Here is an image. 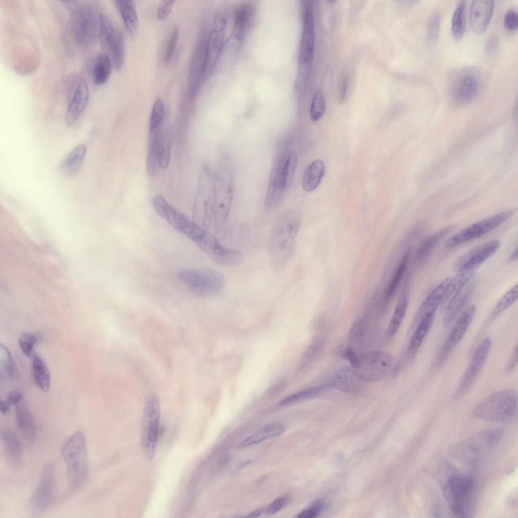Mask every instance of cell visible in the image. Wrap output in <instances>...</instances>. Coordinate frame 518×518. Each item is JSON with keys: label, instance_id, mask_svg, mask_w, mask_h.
<instances>
[{"label": "cell", "instance_id": "6da1fadb", "mask_svg": "<svg viewBox=\"0 0 518 518\" xmlns=\"http://www.w3.org/2000/svg\"><path fill=\"white\" fill-rule=\"evenodd\" d=\"M300 221L299 212L291 209L282 213L272 227L268 257L271 268L276 273L284 271L290 260Z\"/></svg>", "mask_w": 518, "mask_h": 518}, {"label": "cell", "instance_id": "bcb514c9", "mask_svg": "<svg viewBox=\"0 0 518 518\" xmlns=\"http://www.w3.org/2000/svg\"><path fill=\"white\" fill-rule=\"evenodd\" d=\"M297 163V154L295 151L291 150L285 157L282 168V182L285 191L293 177Z\"/></svg>", "mask_w": 518, "mask_h": 518}, {"label": "cell", "instance_id": "ee69618b", "mask_svg": "<svg viewBox=\"0 0 518 518\" xmlns=\"http://www.w3.org/2000/svg\"><path fill=\"white\" fill-rule=\"evenodd\" d=\"M328 386V385L317 386L297 392L282 399L279 402L278 405H289L317 396L324 393Z\"/></svg>", "mask_w": 518, "mask_h": 518}, {"label": "cell", "instance_id": "d6986e66", "mask_svg": "<svg viewBox=\"0 0 518 518\" xmlns=\"http://www.w3.org/2000/svg\"><path fill=\"white\" fill-rule=\"evenodd\" d=\"M491 345V339L485 337L477 347L460 381L456 391L457 396L466 393L472 386L486 362Z\"/></svg>", "mask_w": 518, "mask_h": 518}, {"label": "cell", "instance_id": "94428289", "mask_svg": "<svg viewBox=\"0 0 518 518\" xmlns=\"http://www.w3.org/2000/svg\"><path fill=\"white\" fill-rule=\"evenodd\" d=\"M23 399V395L19 391L11 392L8 395L6 402L11 405H18Z\"/></svg>", "mask_w": 518, "mask_h": 518}, {"label": "cell", "instance_id": "ffe728a7", "mask_svg": "<svg viewBox=\"0 0 518 518\" xmlns=\"http://www.w3.org/2000/svg\"><path fill=\"white\" fill-rule=\"evenodd\" d=\"M89 98V91L86 81L79 78L71 94L65 114V122L68 125L73 124L86 107Z\"/></svg>", "mask_w": 518, "mask_h": 518}, {"label": "cell", "instance_id": "9a60e30c", "mask_svg": "<svg viewBox=\"0 0 518 518\" xmlns=\"http://www.w3.org/2000/svg\"><path fill=\"white\" fill-rule=\"evenodd\" d=\"M195 243L214 262L221 266L236 267L243 260V254L240 251L224 246L205 229Z\"/></svg>", "mask_w": 518, "mask_h": 518}, {"label": "cell", "instance_id": "277c9868", "mask_svg": "<svg viewBox=\"0 0 518 518\" xmlns=\"http://www.w3.org/2000/svg\"><path fill=\"white\" fill-rule=\"evenodd\" d=\"M61 454L66 464L69 489H79L84 484L88 471L87 447L83 434L77 431L72 434L63 444Z\"/></svg>", "mask_w": 518, "mask_h": 518}, {"label": "cell", "instance_id": "d6a6232c", "mask_svg": "<svg viewBox=\"0 0 518 518\" xmlns=\"http://www.w3.org/2000/svg\"><path fill=\"white\" fill-rule=\"evenodd\" d=\"M435 317V315L422 319L414 328L407 350L408 358L413 357L419 349L431 327Z\"/></svg>", "mask_w": 518, "mask_h": 518}, {"label": "cell", "instance_id": "e0dca14e", "mask_svg": "<svg viewBox=\"0 0 518 518\" xmlns=\"http://www.w3.org/2000/svg\"><path fill=\"white\" fill-rule=\"evenodd\" d=\"M476 310V306L471 305L458 317L439 352L436 362L437 366L444 363L463 338L474 317Z\"/></svg>", "mask_w": 518, "mask_h": 518}, {"label": "cell", "instance_id": "be15d7a7", "mask_svg": "<svg viewBox=\"0 0 518 518\" xmlns=\"http://www.w3.org/2000/svg\"><path fill=\"white\" fill-rule=\"evenodd\" d=\"M0 409L1 413L3 415H7L10 411V405L6 401H2Z\"/></svg>", "mask_w": 518, "mask_h": 518}, {"label": "cell", "instance_id": "4316f807", "mask_svg": "<svg viewBox=\"0 0 518 518\" xmlns=\"http://www.w3.org/2000/svg\"><path fill=\"white\" fill-rule=\"evenodd\" d=\"M410 275L406 277L395 309L387 329L390 337H393L399 329L405 317L409 302Z\"/></svg>", "mask_w": 518, "mask_h": 518}, {"label": "cell", "instance_id": "4fadbf2b", "mask_svg": "<svg viewBox=\"0 0 518 518\" xmlns=\"http://www.w3.org/2000/svg\"><path fill=\"white\" fill-rule=\"evenodd\" d=\"M98 36L104 54L110 58L113 67L119 69L124 60L123 36L110 19L102 13L99 15Z\"/></svg>", "mask_w": 518, "mask_h": 518}, {"label": "cell", "instance_id": "91938a15", "mask_svg": "<svg viewBox=\"0 0 518 518\" xmlns=\"http://www.w3.org/2000/svg\"><path fill=\"white\" fill-rule=\"evenodd\" d=\"M344 355L354 369L356 368L359 365L360 358V356L358 353L351 349L347 348L344 352Z\"/></svg>", "mask_w": 518, "mask_h": 518}, {"label": "cell", "instance_id": "30bf717a", "mask_svg": "<svg viewBox=\"0 0 518 518\" xmlns=\"http://www.w3.org/2000/svg\"><path fill=\"white\" fill-rule=\"evenodd\" d=\"M315 48V31L312 5L306 4L300 43L297 82L300 87L308 81L311 70Z\"/></svg>", "mask_w": 518, "mask_h": 518}, {"label": "cell", "instance_id": "6f0895ef", "mask_svg": "<svg viewBox=\"0 0 518 518\" xmlns=\"http://www.w3.org/2000/svg\"><path fill=\"white\" fill-rule=\"evenodd\" d=\"M174 1H163L158 6L157 17L160 20H164L170 14L174 5Z\"/></svg>", "mask_w": 518, "mask_h": 518}, {"label": "cell", "instance_id": "9f6ffc18", "mask_svg": "<svg viewBox=\"0 0 518 518\" xmlns=\"http://www.w3.org/2000/svg\"><path fill=\"white\" fill-rule=\"evenodd\" d=\"M323 502L320 500L315 501L310 507L303 510L297 515L298 518H313L316 516L322 509Z\"/></svg>", "mask_w": 518, "mask_h": 518}, {"label": "cell", "instance_id": "ba28073f", "mask_svg": "<svg viewBox=\"0 0 518 518\" xmlns=\"http://www.w3.org/2000/svg\"><path fill=\"white\" fill-rule=\"evenodd\" d=\"M517 393L507 388L495 392L479 403L473 410L474 414L481 419L493 422L509 420L517 407Z\"/></svg>", "mask_w": 518, "mask_h": 518}, {"label": "cell", "instance_id": "7bdbcfd3", "mask_svg": "<svg viewBox=\"0 0 518 518\" xmlns=\"http://www.w3.org/2000/svg\"><path fill=\"white\" fill-rule=\"evenodd\" d=\"M466 3L460 1L457 5L451 21V30L454 39L460 40L463 37L465 29Z\"/></svg>", "mask_w": 518, "mask_h": 518}, {"label": "cell", "instance_id": "cb8c5ba5", "mask_svg": "<svg viewBox=\"0 0 518 518\" xmlns=\"http://www.w3.org/2000/svg\"><path fill=\"white\" fill-rule=\"evenodd\" d=\"M365 382L354 370L344 368L334 375L330 386L346 393L358 395L364 391Z\"/></svg>", "mask_w": 518, "mask_h": 518}, {"label": "cell", "instance_id": "7dc6e473", "mask_svg": "<svg viewBox=\"0 0 518 518\" xmlns=\"http://www.w3.org/2000/svg\"><path fill=\"white\" fill-rule=\"evenodd\" d=\"M171 140L168 132L162 134L158 147V161L159 167L163 169L167 168L169 162Z\"/></svg>", "mask_w": 518, "mask_h": 518}, {"label": "cell", "instance_id": "d4e9b609", "mask_svg": "<svg viewBox=\"0 0 518 518\" xmlns=\"http://www.w3.org/2000/svg\"><path fill=\"white\" fill-rule=\"evenodd\" d=\"M494 1L476 0L472 2L470 9V23L474 32L480 34L484 32L491 19Z\"/></svg>", "mask_w": 518, "mask_h": 518}, {"label": "cell", "instance_id": "74e56055", "mask_svg": "<svg viewBox=\"0 0 518 518\" xmlns=\"http://www.w3.org/2000/svg\"><path fill=\"white\" fill-rule=\"evenodd\" d=\"M112 62L106 54H99L95 59L92 67V75L96 85H102L109 79L112 71Z\"/></svg>", "mask_w": 518, "mask_h": 518}, {"label": "cell", "instance_id": "4dcf8cb0", "mask_svg": "<svg viewBox=\"0 0 518 518\" xmlns=\"http://www.w3.org/2000/svg\"><path fill=\"white\" fill-rule=\"evenodd\" d=\"M86 151V146L83 144H79L74 147L60 164V174L64 177L74 175L81 165Z\"/></svg>", "mask_w": 518, "mask_h": 518}, {"label": "cell", "instance_id": "7c38bea8", "mask_svg": "<svg viewBox=\"0 0 518 518\" xmlns=\"http://www.w3.org/2000/svg\"><path fill=\"white\" fill-rule=\"evenodd\" d=\"M397 367L392 356L383 352L375 351L360 356L359 365L354 370L365 381H375L393 374Z\"/></svg>", "mask_w": 518, "mask_h": 518}, {"label": "cell", "instance_id": "5bb4252c", "mask_svg": "<svg viewBox=\"0 0 518 518\" xmlns=\"http://www.w3.org/2000/svg\"><path fill=\"white\" fill-rule=\"evenodd\" d=\"M516 212L511 209L484 219L463 229L446 242V248H452L484 235L510 218Z\"/></svg>", "mask_w": 518, "mask_h": 518}, {"label": "cell", "instance_id": "f35d334b", "mask_svg": "<svg viewBox=\"0 0 518 518\" xmlns=\"http://www.w3.org/2000/svg\"><path fill=\"white\" fill-rule=\"evenodd\" d=\"M162 135L161 130L149 133V143L147 156V171L153 177L159 167L158 161V147Z\"/></svg>", "mask_w": 518, "mask_h": 518}, {"label": "cell", "instance_id": "5b68a950", "mask_svg": "<svg viewBox=\"0 0 518 518\" xmlns=\"http://www.w3.org/2000/svg\"><path fill=\"white\" fill-rule=\"evenodd\" d=\"M70 12L72 35L76 42L82 46L92 44L98 34L99 17L90 5L78 1H62Z\"/></svg>", "mask_w": 518, "mask_h": 518}, {"label": "cell", "instance_id": "11a10c76", "mask_svg": "<svg viewBox=\"0 0 518 518\" xmlns=\"http://www.w3.org/2000/svg\"><path fill=\"white\" fill-rule=\"evenodd\" d=\"M503 25L505 28L510 31L517 29L518 26V15L515 10H509L505 13L503 19Z\"/></svg>", "mask_w": 518, "mask_h": 518}, {"label": "cell", "instance_id": "f907efd6", "mask_svg": "<svg viewBox=\"0 0 518 518\" xmlns=\"http://www.w3.org/2000/svg\"><path fill=\"white\" fill-rule=\"evenodd\" d=\"M440 15L438 11L433 12L430 15L427 24L426 39L428 42H436L439 38L440 30Z\"/></svg>", "mask_w": 518, "mask_h": 518}, {"label": "cell", "instance_id": "9c48e42d", "mask_svg": "<svg viewBox=\"0 0 518 518\" xmlns=\"http://www.w3.org/2000/svg\"><path fill=\"white\" fill-rule=\"evenodd\" d=\"M160 417V404L154 392L147 396L143 415L141 442L143 454L147 460L155 456Z\"/></svg>", "mask_w": 518, "mask_h": 518}, {"label": "cell", "instance_id": "003e7915", "mask_svg": "<svg viewBox=\"0 0 518 518\" xmlns=\"http://www.w3.org/2000/svg\"><path fill=\"white\" fill-rule=\"evenodd\" d=\"M517 251V247H516L509 255L508 258L509 262H513L517 260L518 255Z\"/></svg>", "mask_w": 518, "mask_h": 518}, {"label": "cell", "instance_id": "8fae6325", "mask_svg": "<svg viewBox=\"0 0 518 518\" xmlns=\"http://www.w3.org/2000/svg\"><path fill=\"white\" fill-rule=\"evenodd\" d=\"M483 83L481 72L473 68L455 72L449 83V95L453 102L465 105L472 102L480 93Z\"/></svg>", "mask_w": 518, "mask_h": 518}, {"label": "cell", "instance_id": "c3c4849f", "mask_svg": "<svg viewBox=\"0 0 518 518\" xmlns=\"http://www.w3.org/2000/svg\"><path fill=\"white\" fill-rule=\"evenodd\" d=\"M165 114V107L160 99L155 100L150 118L149 132L161 130Z\"/></svg>", "mask_w": 518, "mask_h": 518}, {"label": "cell", "instance_id": "7402d4cb", "mask_svg": "<svg viewBox=\"0 0 518 518\" xmlns=\"http://www.w3.org/2000/svg\"><path fill=\"white\" fill-rule=\"evenodd\" d=\"M451 278L448 277L445 279L425 299L413 319L411 326V330L422 319L435 315L437 309L441 305Z\"/></svg>", "mask_w": 518, "mask_h": 518}, {"label": "cell", "instance_id": "f6af8a7d", "mask_svg": "<svg viewBox=\"0 0 518 518\" xmlns=\"http://www.w3.org/2000/svg\"><path fill=\"white\" fill-rule=\"evenodd\" d=\"M14 367L13 359L9 349L4 344H0V376L3 379H9L13 377Z\"/></svg>", "mask_w": 518, "mask_h": 518}, {"label": "cell", "instance_id": "7a4b0ae2", "mask_svg": "<svg viewBox=\"0 0 518 518\" xmlns=\"http://www.w3.org/2000/svg\"><path fill=\"white\" fill-rule=\"evenodd\" d=\"M436 474L452 513L458 517L466 516L474 489L473 478L449 463L441 464Z\"/></svg>", "mask_w": 518, "mask_h": 518}, {"label": "cell", "instance_id": "f5cc1de1", "mask_svg": "<svg viewBox=\"0 0 518 518\" xmlns=\"http://www.w3.org/2000/svg\"><path fill=\"white\" fill-rule=\"evenodd\" d=\"M37 336L32 333H24L19 339L20 348L24 355L29 358H33L35 355L34 346L38 342Z\"/></svg>", "mask_w": 518, "mask_h": 518}, {"label": "cell", "instance_id": "8992f818", "mask_svg": "<svg viewBox=\"0 0 518 518\" xmlns=\"http://www.w3.org/2000/svg\"><path fill=\"white\" fill-rule=\"evenodd\" d=\"M178 279L190 291L202 297L218 296L226 286L223 274L209 268L184 269L179 272Z\"/></svg>", "mask_w": 518, "mask_h": 518}, {"label": "cell", "instance_id": "44dd1931", "mask_svg": "<svg viewBox=\"0 0 518 518\" xmlns=\"http://www.w3.org/2000/svg\"><path fill=\"white\" fill-rule=\"evenodd\" d=\"M223 28L214 27L210 32L204 52L203 77L206 78L212 72L221 55L224 42Z\"/></svg>", "mask_w": 518, "mask_h": 518}, {"label": "cell", "instance_id": "f546056e", "mask_svg": "<svg viewBox=\"0 0 518 518\" xmlns=\"http://www.w3.org/2000/svg\"><path fill=\"white\" fill-rule=\"evenodd\" d=\"M15 418L22 437L28 442L32 441L35 435V425L32 415L25 405L22 404L17 405Z\"/></svg>", "mask_w": 518, "mask_h": 518}, {"label": "cell", "instance_id": "b9f144b4", "mask_svg": "<svg viewBox=\"0 0 518 518\" xmlns=\"http://www.w3.org/2000/svg\"><path fill=\"white\" fill-rule=\"evenodd\" d=\"M249 5H243L236 11L234 19L233 34L237 39H241L248 27L252 16V10Z\"/></svg>", "mask_w": 518, "mask_h": 518}, {"label": "cell", "instance_id": "836d02e7", "mask_svg": "<svg viewBox=\"0 0 518 518\" xmlns=\"http://www.w3.org/2000/svg\"><path fill=\"white\" fill-rule=\"evenodd\" d=\"M325 171L324 162L321 159H316L306 167L302 180V188L307 192L312 191L320 184Z\"/></svg>", "mask_w": 518, "mask_h": 518}, {"label": "cell", "instance_id": "03108f58", "mask_svg": "<svg viewBox=\"0 0 518 518\" xmlns=\"http://www.w3.org/2000/svg\"><path fill=\"white\" fill-rule=\"evenodd\" d=\"M497 40L496 38L495 37H492L490 38L487 45V49L489 51H491L495 48L497 44Z\"/></svg>", "mask_w": 518, "mask_h": 518}, {"label": "cell", "instance_id": "6125c7cd", "mask_svg": "<svg viewBox=\"0 0 518 518\" xmlns=\"http://www.w3.org/2000/svg\"><path fill=\"white\" fill-rule=\"evenodd\" d=\"M517 346H515L514 349V350H513V351L512 355L511 356L510 360H509V362H508V364L507 365L506 370L508 371H510L511 370H512L515 367L516 364H517Z\"/></svg>", "mask_w": 518, "mask_h": 518}, {"label": "cell", "instance_id": "816d5d0a", "mask_svg": "<svg viewBox=\"0 0 518 518\" xmlns=\"http://www.w3.org/2000/svg\"><path fill=\"white\" fill-rule=\"evenodd\" d=\"M326 108L325 100L322 92L317 91L314 94L310 107V118L312 121L318 120L324 114Z\"/></svg>", "mask_w": 518, "mask_h": 518}, {"label": "cell", "instance_id": "60d3db41", "mask_svg": "<svg viewBox=\"0 0 518 518\" xmlns=\"http://www.w3.org/2000/svg\"><path fill=\"white\" fill-rule=\"evenodd\" d=\"M517 295L518 286L516 284L507 291L496 303L487 318V323L492 322L511 306L517 300Z\"/></svg>", "mask_w": 518, "mask_h": 518}, {"label": "cell", "instance_id": "e7e4bbea", "mask_svg": "<svg viewBox=\"0 0 518 518\" xmlns=\"http://www.w3.org/2000/svg\"><path fill=\"white\" fill-rule=\"evenodd\" d=\"M263 510H264V508H258V509L253 511L252 512H251L249 514H248V515L247 516L249 517H258V516H259L262 514V513L263 512Z\"/></svg>", "mask_w": 518, "mask_h": 518}, {"label": "cell", "instance_id": "ab89813d", "mask_svg": "<svg viewBox=\"0 0 518 518\" xmlns=\"http://www.w3.org/2000/svg\"><path fill=\"white\" fill-rule=\"evenodd\" d=\"M32 372L36 384L44 392L49 391L51 386V376L49 371L42 359L35 355L33 358Z\"/></svg>", "mask_w": 518, "mask_h": 518}, {"label": "cell", "instance_id": "52a82bcc", "mask_svg": "<svg viewBox=\"0 0 518 518\" xmlns=\"http://www.w3.org/2000/svg\"><path fill=\"white\" fill-rule=\"evenodd\" d=\"M214 225L217 231L223 228L229 213L234 193L233 175L229 160L225 159L213 177Z\"/></svg>", "mask_w": 518, "mask_h": 518}, {"label": "cell", "instance_id": "1f68e13d", "mask_svg": "<svg viewBox=\"0 0 518 518\" xmlns=\"http://www.w3.org/2000/svg\"><path fill=\"white\" fill-rule=\"evenodd\" d=\"M1 438L9 460L14 464L19 463L22 456V448L16 434L10 429L1 431Z\"/></svg>", "mask_w": 518, "mask_h": 518}, {"label": "cell", "instance_id": "603a6c76", "mask_svg": "<svg viewBox=\"0 0 518 518\" xmlns=\"http://www.w3.org/2000/svg\"><path fill=\"white\" fill-rule=\"evenodd\" d=\"M285 157H279L272 168L265 201L267 209L275 208L280 202L285 191L282 182V168Z\"/></svg>", "mask_w": 518, "mask_h": 518}, {"label": "cell", "instance_id": "d590c367", "mask_svg": "<svg viewBox=\"0 0 518 518\" xmlns=\"http://www.w3.org/2000/svg\"><path fill=\"white\" fill-rule=\"evenodd\" d=\"M411 253V248H408L402 256L399 264L388 282L384 291V298L386 301L393 297L403 279L407 269Z\"/></svg>", "mask_w": 518, "mask_h": 518}, {"label": "cell", "instance_id": "3957f363", "mask_svg": "<svg viewBox=\"0 0 518 518\" xmlns=\"http://www.w3.org/2000/svg\"><path fill=\"white\" fill-rule=\"evenodd\" d=\"M503 435L500 427L483 429L454 444L449 448V454L462 462H477L496 446Z\"/></svg>", "mask_w": 518, "mask_h": 518}, {"label": "cell", "instance_id": "2e32d148", "mask_svg": "<svg viewBox=\"0 0 518 518\" xmlns=\"http://www.w3.org/2000/svg\"><path fill=\"white\" fill-rule=\"evenodd\" d=\"M56 468L53 462L47 463L30 500V507L36 513L42 512L52 505L55 493Z\"/></svg>", "mask_w": 518, "mask_h": 518}, {"label": "cell", "instance_id": "db71d44e", "mask_svg": "<svg viewBox=\"0 0 518 518\" xmlns=\"http://www.w3.org/2000/svg\"><path fill=\"white\" fill-rule=\"evenodd\" d=\"M178 38L179 31L177 28H175L171 34L165 48L164 56V60L165 62H168L171 58L175 51Z\"/></svg>", "mask_w": 518, "mask_h": 518}, {"label": "cell", "instance_id": "e575fe53", "mask_svg": "<svg viewBox=\"0 0 518 518\" xmlns=\"http://www.w3.org/2000/svg\"><path fill=\"white\" fill-rule=\"evenodd\" d=\"M114 3L121 16L126 30L131 36L134 35L138 27V18L134 2L116 0Z\"/></svg>", "mask_w": 518, "mask_h": 518}, {"label": "cell", "instance_id": "ac0fdd59", "mask_svg": "<svg viewBox=\"0 0 518 518\" xmlns=\"http://www.w3.org/2000/svg\"><path fill=\"white\" fill-rule=\"evenodd\" d=\"M500 241L492 239L485 242L468 250L460 256L454 263L457 272L465 270H475L493 255L499 248Z\"/></svg>", "mask_w": 518, "mask_h": 518}, {"label": "cell", "instance_id": "83f0119b", "mask_svg": "<svg viewBox=\"0 0 518 518\" xmlns=\"http://www.w3.org/2000/svg\"><path fill=\"white\" fill-rule=\"evenodd\" d=\"M455 227L454 225L447 226L425 238L416 251L415 260L421 261L427 257L440 242L450 234Z\"/></svg>", "mask_w": 518, "mask_h": 518}, {"label": "cell", "instance_id": "f1b7e54d", "mask_svg": "<svg viewBox=\"0 0 518 518\" xmlns=\"http://www.w3.org/2000/svg\"><path fill=\"white\" fill-rule=\"evenodd\" d=\"M285 430V425L281 423H271L245 438L239 444V446L244 448L276 438L282 435Z\"/></svg>", "mask_w": 518, "mask_h": 518}, {"label": "cell", "instance_id": "484cf974", "mask_svg": "<svg viewBox=\"0 0 518 518\" xmlns=\"http://www.w3.org/2000/svg\"><path fill=\"white\" fill-rule=\"evenodd\" d=\"M476 284V280H470L447 305L443 320L445 326H448L465 306L473 292Z\"/></svg>", "mask_w": 518, "mask_h": 518}, {"label": "cell", "instance_id": "8d00e7d4", "mask_svg": "<svg viewBox=\"0 0 518 518\" xmlns=\"http://www.w3.org/2000/svg\"><path fill=\"white\" fill-rule=\"evenodd\" d=\"M477 270H465L457 272L454 278H452L442 304L447 305L456 296L465 285L472 278Z\"/></svg>", "mask_w": 518, "mask_h": 518}, {"label": "cell", "instance_id": "681fc988", "mask_svg": "<svg viewBox=\"0 0 518 518\" xmlns=\"http://www.w3.org/2000/svg\"><path fill=\"white\" fill-rule=\"evenodd\" d=\"M364 334V325L362 321L355 322L350 331L347 348L357 353V350L361 346Z\"/></svg>", "mask_w": 518, "mask_h": 518}, {"label": "cell", "instance_id": "680465c9", "mask_svg": "<svg viewBox=\"0 0 518 518\" xmlns=\"http://www.w3.org/2000/svg\"><path fill=\"white\" fill-rule=\"evenodd\" d=\"M288 499L287 497L278 498L271 503L266 509V513L273 514L282 509L287 503Z\"/></svg>", "mask_w": 518, "mask_h": 518}]
</instances>
